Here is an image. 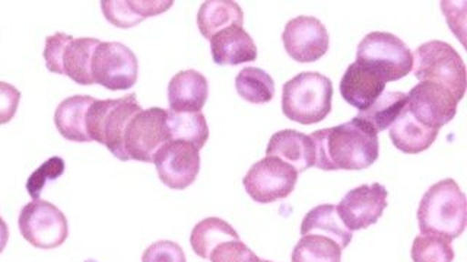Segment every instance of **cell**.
Wrapping results in <instances>:
<instances>
[{"instance_id": "obj_1", "label": "cell", "mask_w": 467, "mask_h": 262, "mask_svg": "<svg viewBox=\"0 0 467 262\" xmlns=\"http://www.w3.org/2000/svg\"><path fill=\"white\" fill-rule=\"evenodd\" d=\"M310 136L316 147L314 166L323 171H364L379 159V135L358 116Z\"/></svg>"}, {"instance_id": "obj_2", "label": "cell", "mask_w": 467, "mask_h": 262, "mask_svg": "<svg viewBox=\"0 0 467 262\" xmlns=\"http://www.w3.org/2000/svg\"><path fill=\"white\" fill-rule=\"evenodd\" d=\"M416 217L420 235L457 239L466 229V196L454 179H442L423 194Z\"/></svg>"}, {"instance_id": "obj_3", "label": "cell", "mask_w": 467, "mask_h": 262, "mask_svg": "<svg viewBox=\"0 0 467 262\" xmlns=\"http://www.w3.org/2000/svg\"><path fill=\"white\" fill-rule=\"evenodd\" d=\"M333 84L318 72H303L284 85L282 111L303 126L321 123L332 111Z\"/></svg>"}, {"instance_id": "obj_4", "label": "cell", "mask_w": 467, "mask_h": 262, "mask_svg": "<svg viewBox=\"0 0 467 262\" xmlns=\"http://www.w3.org/2000/svg\"><path fill=\"white\" fill-rule=\"evenodd\" d=\"M142 109L139 106L136 94H129L123 98L95 99L85 116V130L91 142L106 146L114 156L123 162L129 157L124 150V131L131 116Z\"/></svg>"}, {"instance_id": "obj_5", "label": "cell", "mask_w": 467, "mask_h": 262, "mask_svg": "<svg viewBox=\"0 0 467 262\" xmlns=\"http://www.w3.org/2000/svg\"><path fill=\"white\" fill-rule=\"evenodd\" d=\"M413 55V75L420 82H434L462 101L466 94L467 73L463 58L449 43L434 40L422 44Z\"/></svg>"}, {"instance_id": "obj_6", "label": "cell", "mask_w": 467, "mask_h": 262, "mask_svg": "<svg viewBox=\"0 0 467 262\" xmlns=\"http://www.w3.org/2000/svg\"><path fill=\"white\" fill-rule=\"evenodd\" d=\"M355 62L368 66L389 82L408 76L413 69V55L399 36L374 31L358 45Z\"/></svg>"}, {"instance_id": "obj_7", "label": "cell", "mask_w": 467, "mask_h": 262, "mask_svg": "<svg viewBox=\"0 0 467 262\" xmlns=\"http://www.w3.org/2000/svg\"><path fill=\"white\" fill-rule=\"evenodd\" d=\"M18 226L22 237L38 249H56L69 237L66 216L57 206L40 198L22 207Z\"/></svg>"}, {"instance_id": "obj_8", "label": "cell", "mask_w": 467, "mask_h": 262, "mask_svg": "<svg viewBox=\"0 0 467 262\" xmlns=\"http://www.w3.org/2000/svg\"><path fill=\"white\" fill-rule=\"evenodd\" d=\"M139 62L135 53L121 43L101 41L91 62L94 84L109 91H126L138 82Z\"/></svg>"}, {"instance_id": "obj_9", "label": "cell", "mask_w": 467, "mask_h": 262, "mask_svg": "<svg viewBox=\"0 0 467 262\" xmlns=\"http://www.w3.org/2000/svg\"><path fill=\"white\" fill-rule=\"evenodd\" d=\"M170 140L167 109L152 106L131 116L124 131L123 145L129 160L152 164L153 155Z\"/></svg>"}, {"instance_id": "obj_10", "label": "cell", "mask_w": 467, "mask_h": 262, "mask_svg": "<svg viewBox=\"0 0 467 262\" xmlns=\"http://www.w3.org/2000/svg\"><path fill=\"white\" fill-rule=\"evenodd\" d=\"M298 181L296 167L279 157L255 162L243 179V186L255 203L270 204L291 196Z\"/></svg>"}, {"instance_id": "obj_11", "label": "cell", "mask_w": 467, "mask_h": 262, "mask_svg": "<svg viewBox=\"0 0 467 262\" xmlns=\"http://www.w3.org/2000/svg\"><path fill=\"white\" fill-rule=\"evenodd\" d=\"M161 182L171 189H186L201 171V150L192 143L170 140L153 155Z\"/></svg>"}, {"instance_id": "obj_12", "label": "cell", "mask_w": 467, "mask_h": 262, "mask_svg": "<svg viewBox=\"0 0 467 262\" xmlns=\"http://www.w3.org/2000/svg\"><path fill=\"white\" fill-rule=\"evenodd\" d=\"M459 101L451 92L434 82H420L408 94V108L418 123L440 131L456 116Z\"/></svg>"}, {"instance_id": "obj_13", "label": "cell", "mask_w": 467, "mask_h": 262, "mask_svg": "<svg viewBox=\"0 0 467 262\" xmlns=\"http://www.w3.org/2000/svg\"><path fill=\"white\" fill-rule=\"evenodd\" d=\"M386 186L379 182L350 189L336 206V211L349 232L368 229L376 225L387 207Z\"/></svg>"}, {"instance_id": "obj_14", "label": "cell", "mask_w": 467, "mask_h": 262, "mask_svg": "<svg viewBox=\"0 0 467 262\" xmlns=\"http://www.w3.org/2000/svg\"><path fill=\"white\" fill-rule=\"evenodd\" d=\"M285 51L298 63H314L327 53L330 36L320 19L314 16H296L285 26Z\"/></svg>"}, {"instance_id": "obj_15", "label": "cell", "mask_w": 467, "mask_h": 262, "mask_svg": "<svg viewBox=\"0 0 467 262\" xmlns=\"http://www.w3.org/2000/svg\"><path fill=\"white\" fill-rule=\"evenodd\" d=\"M387 80L368 66L354 62L340 80L342 98L359 111L368 108L386 89Z\"/></svg>"}, {"instance_id": "obj_16", "label": "cell", "mask_w": 467, "mask_h": 262, "mask_svg": "<svg viewBox=\"0 0 467 262\" xmlns=\"http://www.w3.org/2000/svg\"><path fill=\"white\" fill-rule=\"evenodd\" d=\"M208 96V79L197 70H182L168 84V104L175 113H202Z\"/></svg>"}, {"instance_id": "obj_17", "label": "cell", "mask_w": 467, "mask_h": 262, "mask_svg": "<svg viewBox=\"0 0 467 262\" xmlns=\"http://www.w3.org/2000/svg\"><path fill=\"white\" fill-rule=\"evenodd\" d=\"M212 58L219 66H238L257 60V45L252 35L240 26H230L212 36Z\"/></svg>"}, {"instance_id": "obj_18", "label": "cell", "mask_w": 467, "mask_h": 262, "mask_svg": "<svg viewBox=\"0 0 467 262\" xmlns=\"http://www.w3.org/2000/svg\"><path fill=\"white\" fill-rule=\"evenodd\" d=\"M267 156L279 157L296 167V172H306L316 164V147L310 135L296 130H281L270 137Z\"/></svg>"}, {"instance_id": "obj_19", "label": "cell", "mask_w": 467, "mask_h": 262, "mask_svg": "<svg viewBox=\"0 0 467 262\" xmlns=\"http://www.w3.org/2000/svg\"><path fill=\"white\" fill-rule=\"evenodd\" d=\"M174 2H157V0H102L101 11L109 24H113L117 28H133L139 25L140 22L145 21L150 16L164 14Z\"/></svg>"}, {"instance_id": "obj_20", "label": "cell", "mask_w": 467, "mask_h": 262, "mask_svg": "<svg viewBox=\"0 0 467 262\" xmlns=\"http://www.w3.org/2000/svg\"><path fill=\"white\" fill-rule=\"evenodd\" d=\"M438 131L423 127L422 124L413 118L408 104L401 111L398 120L390 126V138L394 147L408 155H418L430 149L437 140Z\"/></svg>"}, {"instance_id": "obj_21", "label": "cell", "mask_w": 467, "mask_h": 262, "mask_svg": "<svg viewBox=\"0 0 467 262\" xmlns=\"http://www.w3.org/2000/svg\"><path fill=\"white\" fill-rule=\"evenodd\" d=\"M95 98L88 95H73L58 104L55 113V124L58 133L70 142H91L85 130V116Z\"/></svg>"}, {"instance_id": "obj_22", "label": "cell", "mask_w": 467, "mask_h": 262, "mask_svg": "<svg viewBox=\"0 0 467 262\" xmlns=\"http://www.w3.org/2000/svg\"><path fill=\"white\" fill-rule=\"evenodd\" d=\"M197 26L206 40L230 26H244L240 5L231 0H208L197 12Z\"/></svg>"}, {"instance_id": "obj_23", "label": "cell", "mask_w": 467, "mask_h": 262, "mask_svg": "<svg viewBox=\"0 0 467 262\" xmlns=\"http://www.w3.org/2000/svg\"><path fill=\"white\" fill-rule=\"evenodd\" d=\"M301 235H321V237H328L335 240L342 249L348 247L352 240V232L345 227L337 211H336L335 204H321L317 207L311 208L306 216H304L303 223H301Z\"/></svg>"}, {"instance_id": "obj_24", "label": "cell", "mask_w": 467, "mask_h": 262, "mask_svg": "<svg viewBox=\"0 0 467 262\" xmlns=\"http://www.w3.org/2000/svg\"><path fill=\"white\" fill-rule=\"evenodd\" d=\"M101 43L97 38H73L66 45L62 58V69L65 76L77 82L78 85H94L91 75L92 55L95 48Z\"/></svg>"}, {"instance_id": "obj_25", "label": "cell", "mask_w": 467, "mask_h": 262, "mask_svg": "<svg viewBox=\"0 0 467 262\" xmlns=\"http://www.w3.org/2000/svg\"><path fill=\"white\" fill-rule=\"evenodd\" d=\"M230 240H240V235L230 223L219 217L203 218L194 226L190 235V245L194 254L203 259H209L218 245Z\"/></svg>"}, {"instance_id": "obj_26", "label": "cell", "mask_w": 467, "mask_h": 262, "mask_svg": "<svg viewBox=\"0 0 467 262\" xmlns=\"http://www.w3.org/2000/svg\"><path fill=\"white\" fill-rule=\"evenodd\" d=\"M406 104L408 94L405 92H383L368 108L359 111L357 116L368 123L379 135L381 131L390 128L391 124L398 120Z\"/></svg>"}, {"instance_id": "obj_27", "label": "cell", "mask_w": 467, "mask_h": 262, "mask_svg": "<svg viewBox=\"0 0 467 262\" xmlns=\"http://www.w3.org/2000/svg\"><path fill=\"white\" fill-rule=\"evenodd\" d=\"M167 128L171 140L192 143L201 150L209 138V127L203 113H175L167 109Z\"/></svg>"}, {"instance_id": "obj_28", "label": "cell", "mask_w": 467, "mask_h": 262, "mask_svg": "<svg viewBox=\"0 0 467 262\" xmlns=\"http://www.w3.org/2000/svg\"><path fill=\"white\" fill-rule=\"evenodd\" d=\"M235 89L250 104H267L275 96V80L265 70L248 66L235 77Z\"/></svg>"}, {"instance_id": "obj_29", "label": "cell", "mask_w": 467, "mask_h": 262, "mask_svg": "<svg viewBox=\"0 0 467 262\" xmlns=\"http://www.w3.org/2000/svg\"><path fill=\"white\" fill-rule=\"evenodd\" d=\"M342 247L321 235H306L292 251V262H342Z\"/></svg>"}, {"instance_id": "obj_30", "label": "cell", "mask_w": 467, "mask_h": 262, "mask_svg": "<svg viewBox=\"0 0 467 262\" xmlns=\"http://www.w3.org/2000/svg\"><path fill=\"white\" fill-rule=\"evenodd\" d=\"M410 257L413 262H452L454 249L447 237L418 235L413 240Z\"/></svg>"}, {"instance_id": "obj_31", "label": "cell", "mask_w": 467, "mask_h": 262, "mask_svg": "<svg viewBox=\"0 0 467 262\" xmlns=\"http://www.w3.org/2000/svg\"><path fill=\"white\" fill-rule=\"evenodd\" d=\"M65 160L60 156H53L46 160L41 166L36 167L26 181V191L34 200H38L41 191L48 181H56L65 174Z\"/></svg>"}, {"instance_id": "obj_32", "label": "cell", "mask_w": 467, "mask_h": 262, "mask_svg": "<svg viewBox=\"0 0 467 262\" xmlns=\"http://www.w3.org/2000/svg\"><path fill=\"white\" fill-rule=\"evenodd\" d=\"M211 262H262L254 252L241 240L223 242L212 251Z\"/></svg>"}, {"instance_id": "obj_33", "label": "cell", "mask_w": 467, "mask_h": 262, "mask_svg": "<svg viewBox=\"0 0 467 262\" xmlns=\"http://www.w3.org/2000/svg\"><path fill=\"white\" fill-rule=\"evenodd\" d=\"M72 40V35H67V34L63 33H56L46 38V47H44L43 55L44 60H46V66H47V69L50 70L51 73L63 75V53H65L66 45Z\"/></svg>"}, {"instance_id": "obj_34", "label": "cell", "mask_w": 467, "mask_h": 262, "mask_svg": "<svg viewBox=\"0 0 467 262\" xmlns=\"http://www.w3.org/2000/svg\"><path fill=\"white\" fill-rule=\"evenodd\" d=\"M142 262H187V259L179 244L172 240H158L146 247Z\"/></svg>"}, {"instance_id": "obj_35", "label": "cell", "mask_w": 467, "mask_h": 262, "mask_svg": "<svg viewBox=\"0 0 467 262\" xmlns=\"http://www.w3.org/2000/svg\"><path fill=\"white\" fill-rule=\"evenodd\" d=\"M21 92L14 85L0 82V126L11 123L18 111Z\"/></svg>"}, {"instance_id": "obj_36", "label": "cell", "mask_w": 467, "mask_h": 262, "mask_svg": "<svg viewBox=\"0 0 467 262\" xmlns=\"http://www.w3.org/2000/svg\"><path fill=\"white\" fill-rule=\"evenodd\" d=\"M7 240H9V227H7L6 222L0 216V254L5 251Z\"/></svg>"}, {"instance_id": "obj_37", "label": "cell", "mask_w": 467, "mask_h": 262, "mask_svg": "<svg viewBox=\"0 0 467 262\" xmlns=\"http://www.w3.org/2000/svg\"><path fill=\"white\" fill-rule=\"evenodd\" d=\"M262 262H272V261H267V259H262Z\"/></svg>"}]
</instances>
